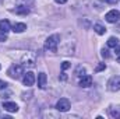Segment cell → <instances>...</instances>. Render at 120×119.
Returning <instances> with one entry per match:
<instances>
[{"mask_svg":"<svg viewBox=\"0 0 120 119\" xmlns=\"http://www.w3.org/2000/svg\"><path fill=\"white\" fill-rule=\"evenodd\" d=\"M21 74H24V67L21 64H13L8 69V76L13 79H20Z\"/></svg>","mask_w":120,"mask_h":119,"instance_id":"7a4b0ae2","label":"cell"},{"mask_svg":"<svg viewBox=\"0 0 120 119\" xmlns=\"http://www.w3.org/2000/svg\"><path fill=\"white\" fill-rule=\"evenodd\" d=\"M84 73H85V70H84L81 66H80V67L77 69V71H75V74H77V76H84Z\"/></svg>","mask_w":120,"mask_h":119,"instance_id":"2e32d148","label":"cell"},{"mask_svg":"<svg viewBox=\"0 0 120 119\" xmlns=\"http://www.w3.org/2000/svg\"><path fill=\"white\" fill-rule=\"evenodd\" d=\"M120 18V13L117 10H110L109 13H106V16H105V20L108 21V23H116V21H119Z\"/></svg>","mask_w":120,"mask_h":119,"instance_id":"5b68a950","label":"cell"},{"mask_svg":"<svg viewBox=\"0 0 120 119\" xmlns=\"http://www.w3.org/2000/svg\"><path fill=\"white\" fill-rule=\"evenodd\" d=\"M106 69V64L105 63H99L96 67H95V71H102V70H105Z\"/></svg>","mask_w":120,"mask_h":119,"instance_id":"9a60e30c","label":"cell"},{"mask_svg":"<svg viewBox=\"0 0 120 119\" xmlns=\"http://www.w3.org/2000/svg\"><path fill=\"white\" fill-rule=\"evenodd\" d=\"M10 30H11V27H10V23H8V20H1V21H0V32H4V34H7Z\"/></svg>","mask_w":120,"mask_h":119,"instance_id":"30bf717a","label":"cell"},{"mask_svg":"<svg viewBox=\"0 0 120 119\" xmlns=\"http://www.w3.org/2000/svg\"><path fill=\"white\" fill-rule=\"evenodd\" d=\"M115 52H116V55H117V56L120 55V45H117V46H115Z\"/></svg>","mask_w":120,"mask_h":119,"instance_id":"44dd1931","label":"cell"},{"mask_svg":"<svg viewBox=\"0 0 120 119\" xmlns=\"http://www.w3.org/2000/svg\"><path fill=\"white\" fill-rule=\"evenodd\" d=\"M70 66H71L70 62H63V63H61V69H63V70H67Z\"/></svg>","mask_w":120,"mask_h":119,"instance_id":"e0dca14e","label":"cell"},{"mask_svg":"<svg viewBox=\"0 0 120 119\" xmlns=\"http://www.w3.org/2000/svg\"><path fill=\"white\" fill-rule=\"evenodd\" d=\"M80 87H84V88H88L92 86V77L91 76H81L80 79Z\"/></svg>","mask_w":120,"mask_h":119,"instance_id":"52a82bcc","label":"cell"},{"mask_svg":"<svg viewBox=\"0 0 120 119\" xmlns=\"http://www.w3.org/2000/svg\"><path fill=\"white\" fill-rule=\"evenodd\" d=\"M3 108L7 111V112H17L18 111V105L15 102H4L3 104Z\"/></svg>","mask_w":120,"mask_h":119,"instance_id":"9c48e42d","label":"cell"},{"mask_svg":"<svg viewBox=\"0 0 120 119\" xmlns=\"http://www.w3.org/2000/svg\"><path fill=\"white\" fill-rule=\"evenodd\" d=\"M55 1H56L57 4H64V3H66L67 0H55Z\"/></svg>","mask_w":120,"mask_h":119,"instance_id":"603a6c76","label":"cell"},{"mask_svg":"<svg viewBox=\"0 0 120 119\" xmlns=\"http://www.w3.org/2000/svg\"><path fill=\"white\" fill-rule=\"evenodd\" d=\"M117 45H119V39H117V38L110 36V38L108 39V46H109V48H115V46H117Z\"/></svg>","mask_w":120,"mask_h":119,"instance_id":"4fadbf2b","label":"cell"},{"mask_svg":"<svg viewBox=\"0 0 120 119\" xmlns=\"http://www.w3.org/2000/svg\"><path fill=\"white\" fill-rule=\"evenodd\" d=\"M6 87H7V83H4V81L0 80V90H4Z\"/></svg>","mask_w":120,"mask_h":119,"instance_id":"ffe728a7","label":"cell"},{"mask_svg":"<svg viewBox=\"0 0 120 119\" xmlns=\"http://www.w3.org/2000/svg\"><path fill=\"white\" fill-rule=\"evenodd\" d=\"M25 30H27V24H24V23H15V24L13 25V31L17 32V34L24 32Z\"/></svg>","mask_w":120,"mask_h":119,"instance_id":"8fae6325","label":"cell"},{"mask_svg":"<svg viewBox=\"0 0 120 119\" xmlns=\"http://www.w3.org/2000/svg\"><path fill=\"white\" fill-rule=\"evenodd\" d=\"M46 83H48V77L45 73H39L38 74V87L41 90H45L46 88Z\"/></svg>","mask_w":120,"mask_h":119,"instance_id":"ba28073f","label":"cell"},{"mask_svg":"<svg viewBox=\"0 0 120 119\" xmlns=\"http://www.w3.org/2000/svg\"><path fill=\"white\" fill-rule=\"evenodd\" d=\"M94 30H95V32H96L98 35H103V34L106 32V28H105L102 24H95V25H94Z\"/></svg>","mask_w":120,"mask_h":119,"instance_id":"7c38bea8","label":"cell"},{"mask_svg":"<svg viewBox=\"0 0 120 119\" xmlns=\"http://www.w3.org/2000/svg\"><path fill=\"white\" fill-rule=\"evenodd\" d=\"M105 1H106V3H109V4H116L119 0H105Z\"/></svg>","mask_w":120,"mask_h":119,"instance_id":"7402d4cb","label":"cell"},{"mask_svg":"<svg viewBox=\"0 0 120 119\" xmlns=\"http://www.w3.org/2000/svg\"><path fill=\"white\" fill-rule=\"evenodd\" d=\"M28 8L27 7H18V8H15V13L17 14H28Z\"/></svg>","mask_w":120,"mask_h":119,"instance_id":"5bb4252c","label":"cell"},{"mask_svg":"<svg viewBox=\"0 0 120 119\" xmlns=\"http://www.w3.org/2000/svg\"><path fill=\"white\" fill-rule=\"evenodd\" d=\"M6 39H7V35L4 32H0V42H4Z\"/></svg>","mask_w":120,"mask_h":119,"instance_id":"ac0fdd59","label":"cell"},{"mask_svg":"<svg viewBox=\"0 0 120 119\" xmlns=\"http://www.w3.org/2000/svg\"><path fill=\"white\" fill-rule=\"evenodd\" d=\"M102 56L103 58H109V51L108 49H102Z\"/></svg>","mask_w":120,"mask_h":119,"instance_id":"d6986e66","label":"cell"},{"mask_svg":"<svg viewBox=\"0 0 120 119\" xmlns=\"http://www.w3.org/2000/svg\"><path fill=\"white\" fill-rule=\"evenodd\" d=\"M117 62H119V63H120V55H119V56H117Z\"/></svg>","mask_w":120,"mask_h":119,"instance_id":"d4e9b609","label":"cell"},{"mask_svg":"<svg viewBox=\"0 0 120 119\" xmlns=\"http://www.w3.org/2000/svg\"><path fill=\"white\" fill-rule=\"evenodd\" d=\"M59 42H60V35L59 34H53L45 41V49L49 51V52H57Z\"/></svg>","mask_w":120,"mask_h":119,"instance_id":"6da1fadb","label":"cell"},{"mask_svg":"<svg viewBox=\"0 0 120 119\" xmlns=\"http://www.w3.org/2000/svg\"><path fill=\"white\" fill-rule=\"evenodd\" d=\"M108 88L109 91H119L120 90V77L119 76H115V77H112L110 80H109V83H108Z\"/></svg>","mask_w":120,"mask_h":119,"instance_id":"277c9868","label":"cell"},{"mask_svg":"<svg viewBox=\"0 0 120 119\" xmlns=\"http://www.w3.org/2000/svg\"><path fill=\"white\" fill-rule=\"evenodd\" d=\"M35 74L32 73V71H27V73H24V77H22V83H24V86H27V87H31V86H34V83H35Z\"/></svg>","mask_w":120,"mask_h":119,"instance_id":"8992f818","label":"cell"},{"mask_svg":"<svg viewBox=\"0 0 120 119\" xmlns=\"http://www.w3.org/2000/svg\"><path fill=\"white\" fill-rule=\"evenodd\" d=\"M66 79H67V77H66V74H64V73H61V80H66Z\"/></svg>","mask_w":120,"mask_h":119,"instance_id":"cb8c5ba5","label":"cell"},{"mask_svg":"<svg viewBox=\"0 0 120 119\" xmlns=\"http://www.w3.org/2000/svg\"><path fill=\"white\" fill-rule=\"evenodd\" d=\"M70 108H71V104H70V101L67 98H60L56 102V109L60 111V112H67Z\"/></svg>","mask_w":120,"mask_h":119,"instance_id":"3957f363","label":"cell"}]
</instances>
